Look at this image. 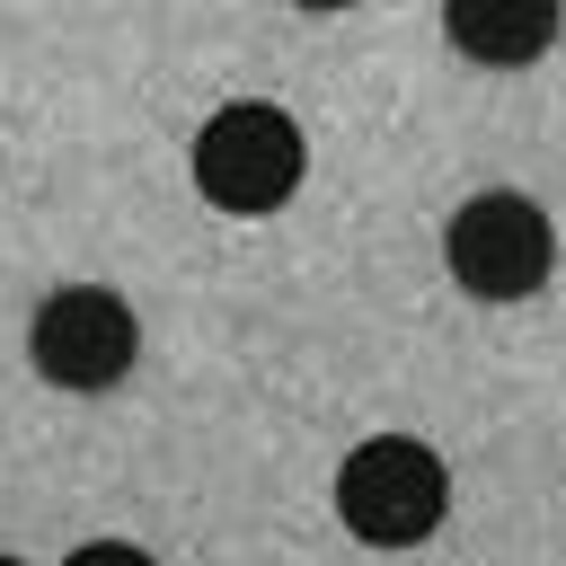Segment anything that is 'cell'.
<instances>
[{"instance_id": "obj_6", "label": "cell", "mask_w": 566, "mask_h": 566, "mask_svg": "<svg viewBox=\"0 0 566 566\" xmlns=\"http://www.w3.org/2000/svg\"><path fill=\"white\" fill-rule=\"evenodd\" d=\"M62 566H150V557H142L133 539H88V548H71Z\"/></svg>"}, {"instance_id": "obj_5", "label": "cell", "mask_w": 566, "mask_h": 566, "mask_svg": "<svg viewBox=\"0 0 566 566\" xmlns=\"http://www.w3.org/2000/svg\"><path fill=\"white\" fill-rule=\"evenodd\" d=\"M442 35L469 62H531V53H548L557 9L548 0H451L442 9Z\"/></svg>"}, {"instance_id": "obj_7", "label": "cell", "mask_w": 566, "mask_h": 566, "mask_svg": "<svg viewBox=\"0 0 566 566\" xmlns=\"http://www.w3.org/2000/svg\"><path fill=\"white\" fill-rule=\"evenodd\" d=\"M0 566H27V557H0Z\"/></svg>"}, {"instance_id": "obj_4", "label": "cell", "mask_w": 566, "mask_h": 566, "mask_svg": "<svg viewBox=\"0 0 566 566\" xmlns=\"http://www.w3.org/2000/svg\"><path fill=\"white\" fill-rule=\"evenodd\" d=\"M27 354H35V371L53 389H115L133 371V354H142V327H133L124 292L62 283V292H44V310L27 327Z\"/></svg>"}, {"instance_id": "obj_3", "label": "cell", "mask_w": 566, "mask_h": 566, "mask_svg": "<svg viewBox=\"0 0 566 566\" xmlns=\"http://www.w3.org/2000/svg\"><path fill=\"white\" fill-rule=\"evenodd\" d=\"M442 256H451V283L478 292V301H531L557 265V230L531 195H469L442 230Z\"/></svg>"}, {"instance_id": "obj_1", "label": "cell", "mask_w": 566, "mask_h": 566, "mask_svg": "<svg viewBox=\"0 0 566 566\" xmlns=\"http://www.w3.org/2000/svg\"><path fill=\"white\" fill-rule=\"evenodd\" d=\"M451 513V469L416 442V433H371L345 451L336 469V522L371 548H416L433 539Z\"/></svg>"}, {"instance_id": "obj_2", "label": "cell", "mask_w": 566, "mask_h": 566, "mask_svg": "<svg viewBox=\"0 0 566 566\" xmlns=\"http://www.w3.org/2000/svg\"><path fill=\"white\" fill-rule=\"evenodd\" d=\"M301 168H310L301 124L283 106H265V97H239V106H221L195 133V186L221 212H274V203H292Z\"/></svg>"}]
</instances>
